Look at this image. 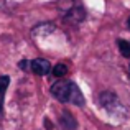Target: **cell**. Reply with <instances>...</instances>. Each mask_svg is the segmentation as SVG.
Masks as SVG:
<instances>
[{
	"instance_id": "obj_6",
	"label": "cell",
	"mask_w": 130,
	"mask_h": 130,
	"mask_svg": "<svg viewBox=\"0 0 130 130\" xmlns=\"http://www.w3.org/2000/svg\"><path fill=\"white\" fill-rule=\"evenodd\" d=\"M51 74H53L54 77H63V76H66V74H68V64L58 63L56 66L51 69Z\"/></svg>"
},
{
	"instance_id": "obj_11",
	"label": "cell",
	"mask_w": 130,
	"mask_h": 130,
	"mask_svg": "<svg viewBox=\"0 0 130 130\" xmlns=\"http://www.w3.org/2000/svg\"><path fill=\"white\" fill-rule=\"evenodd\" d=\"M0 130H2V128H0Z\"/></svg>"
},
{
	"instance_id": "obj_4",
	"label": "cell",
	"mask_w": 130,
	"mask_h": 130,
	"mask_svg": "<svg viewBox=\"0 0 130 130\" xmlns=\"http://www.w3.org/2000/svg\"><path fill=\"white\" fill-rule=\"evenodd\" d=\"M84 15H86V12H84V8L81 5L73 7V8L66 13V22H69V23H79V22H83V20H84Z\"/></svg>"
},
{
	"instance_id": "obj_3",
	"label": "cell",
	"mask_w": 130,
	"mask_h": 130,
	"mask_svg": "<svg viewBox=\"0 0 130 130\" xmlns=\"http://www.w3.org/2000/svg\"><path fill=\"white\" fill-rule=\"evenodd\" d=\"M31 71L38 76H46V74L51 73V64L50 61L43 59V58H36V59L31 61Z\"/></svg>"
},
{
	"instance_id": "obj_5",
	"label": "cell",
	"mask_w": 130,
	"mask_h": 130,
	"mask_svg": "<svg viewBox=\"0 0 130 130\" xmlns=\"http://www.w3.org/2000/svg\"><path fill=\"white\" fill-rule=\"evenodd\" d=\"M59 120H61V127H63L64 130H74V128H76V125H77L76 119H74L69 112H63Z\"/></svg>"
},
{
	"instance_id": "obj_10",
	"label": "cell",
	"mask_w": 130,
	"mask_h": 130,
	"mask_svg": "<svg viewBox=\"0 0 130 130\" xmlns=\"http://www.w3.org/2000/svg\"><path fill=\"white\" fill-rule=\"evenodd\" d=\"M128 73H130V66H128Z\"/></svg>"
},
{
	"instance_id": "obj_2",
	"label": "cell",
	"mask_w": 130,
	"mask_h": 130,
	"mask_svg": "<svg viewBox=\"0 0 130 130\" xmlns=\"http://www.w3.org/2000/svg\"><path fill=\"white\" fill-rule=\"evenodd\" d=\"M99 102L101 105L112 115H119L120 112H124V107H122L119 97L114 94V92H102L99 95Z\"/></svg>"
},
{
	"instance_id": "obj_9",
	"label": "cell",
	"mask_w": 130,
	"mask_h": 130,
	"mask_svg": "<svg viewBox=\"0 0 130 130\" xmlns=\"http://www.w3.org/2000/svg\"><path fill=\"white\" fill-rule=\"evenodd\" d=\"M127 26H128V28H130V18L127 20Z\"/></svg>"
},
{
	"instance_id": "obj_7",
	"label": "cell",
	"mask_w": 130,
	"mask_h": 130,
	"mask_svg": "<svg viewBox=\"0 0 130 130\" xmlns=\"http://www.w3.org/2000/svg\"><path fill=\"white\" fill-rule=\"evenodd\" d=\"M117 46H119V50H120L122 56L130 58V43L128 41H125V40H119V41H117Z\"/></svg>"
},
{
	"instance_id": "obj_8",
	"label": "cell",
	"mask_w": 130,
	"mask_h": 130,
	"mask_svg": "<svg viewBox=\"0 0 130 130\" xmlns=\"http://www.w3.org/2000/svg\"><path fill=\"white\" fill-rule=\"evenodd\" d=\"M8 83H10L8 76H2V77H0V95H2V97H3V94H5V91H7Z\"/></svg>"
},
{
	"instance_id": "obj_1",
	"label": "cell",
	"mask_w": 130,
	"mask_h": 130,
	"mask_svg": "<svg viewBox=\"0 0 130 130\" xmlns=\"http://www.w3.org/2000/svg\"><path fill=\"white\" fill-rule=\"evenodd\" d=\"M51 94L59 102H64V104H74L79 105V107L84 105V95L81 92V89L76 86V83H73L69 79H58L51 86Z\"/></svg>"
}]
</instances>
